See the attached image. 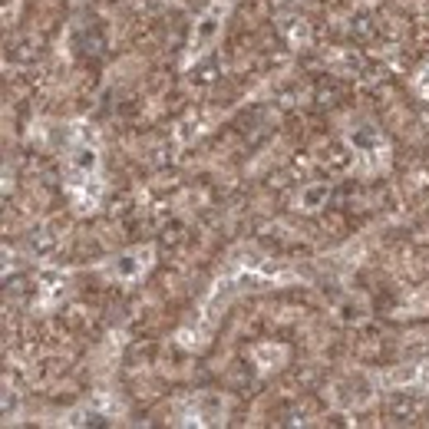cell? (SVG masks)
Returning <instances> with one entry per match:
<instances>
[{"label": "cell", "mask_w": 429, "mask_h": 429, "mask_svg": "<svg viewBox=\"0 0 429 429\" xmlns=\"http://www.w3.org/2000/svg\"><path fill=\"white\" fill-rule=\"evenodd\" d=\"M403 109H393V113H390V122H393V126H403Z\"/></svg>", "instance_id": "obj_11"}, {"label": "cell", "mask_w": 429, "mask_h": 429, "mask_svg": "<svg viewBox=\"0 0 429 429\" xmlns=\"http://www.w3.org/2000/svg\"><path fill=\"white\" fill-rule=\"evenodd\" d=\"M221 20H225L221 7H211L209 13H202V20L195 24V36H192V57H198L205 47L215 43V36L221 34Z\"/></svg>", "instance_id": "obj_3"}, {"label": "cell", "mask_w": 429, "mask_h": 429, "mask_svg": "<svg viewBox=\"0 0 429 429\" xmlns=\"http://www.w3.org/2000/svg\"><path fill=\"white\" fill-rule=\"evenodd\" d=\"M255 360H258L261 370H271V367H281V363L288 360V350L274 347V344H261V347L255 350Z\"/></svg>", "instance_id": "obj_5"}, {"label": "cell", "mask_w": 429, "mask_h": 429, "mask_svg": "<svg viewBox=\"0 0 429 429\" xmlns=\"http://www.w3.org/2000/svg\"><path fill=\"white\" fill-rule=\"evenodd\" d=\"M142 70V59L139 57H129V59H122L116 70H113V76H119L122 83H129V80H136V73Z\"/></svg>", "instance_id": "obj_7"}, {"label": "cell", "mask_w": 429, "mask_h": 429, "mask_svg": "<svg viewBox=\"0 0 429 429\" xmlns=\"http://www.w3.org/2000/svg\"><path fill=\"white\" fill-rule=\"evenodd\" d=\"M416 377H419V367H413V363H409V367H400V370H393L390 377H386V380H390V383H413Z\"/></svg>", "instance_id": "obj_8"}, {"label": "cell", "mask_w": 429, "mask_h": 429, "mask_svg": "<svg viewBox=\"0 0 429 429\" xmlns=\"http://www.w3.org/2000/svg\"><path fill=\"white\" fill-rule=\"evenodd\" d=\"M149 265H152V248H136V251H126L122 258H116L109 265V274L119 281H136L149 271Z\"/></svg>", "instance_id": "obj_1"}, {"label": "cell", "mask_w": 429, "mask_h": 429, "mask_svg": "<svg viewBox=\"0 0 429 429\" xmlns=\"http://www.w3.org/2000/svg\"><path fill=\"white\" fill-rule=\"evenodd\" d=\"M178 3H188V0H178Z\"/></svg>", "instance_id": "obj_12"}, {"label": "cell", "mask_w": 429, "mask_h": 429, "mask_svg": "<svg viewBox=\"0 0 429 429\" xmlns=\"http://www.w3.org/2000/svg\"><path fill=\"white\" fill-rule=\"evenodd\" d=\"M96 162H99V155H96L93 146H90V142H76V146L70 149V159H66V165H70V175L76 178L73 185L86 182V178H90V172H96Z\"/></svg>", "instance_id": "obj_4"}, {"label": "cell", "mask_w": 429, "mask_h": 429, "mask_svg": "<svg viewBox=\"0 0 429 429\" xmlns=\"http://www.w3.org/2000/svg\"><path fill=\"white\" fill-rule=\"evenodd\" d=\"M324 202H327V185H307L301 188V198H297V205L304 211H317Z\"/></svg>", "instance_id": "obj_6"}, {"label": "cell", "mask_w": 429, "mask_h": 429, "mask_svg": "<svg viewBox=\"0 0 429 429\" xmlns=\"http://www.w3.org/2000/svg\"><path fill=\"white\" fill-rule=\"evenodd\" d=\"M350 142H353V146H380V139H377L373 129H360V132H353Z\"/></svg>", "instance_id": "obj_9"}, {"label": "cell", "mask_w": 429, "mask_h": 429, "mask_svg": "<svg viewBox=\"0 0 429 429\" xmlns=\"http://www.w3.org/2000/svg\"><path fill=\"white\" fill-rule=\"evenodd\" d=\"M429 307V290H423V294H416L413 301L406 304V314H423Z\"/></svg>", "instance_id": "obj_10"}, {"label": "cell", "mask_w": 429, "mask_h": 429, "mask_svg": "<svg viewBox=\"0 0 429 429\" xmlns=\"http://www.w3.org/2000/svg\"><path fill=\"white\" fill-rule=\"evenodd\" d=\"M330 400H334L337 406H344V409H350V406H363L367 400H370V383L363 380V377H344L340 383H334V390H330Z\"/></svg>", "instance_id": "obj_2"}]
</instances>
